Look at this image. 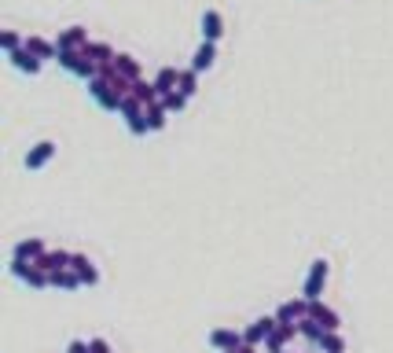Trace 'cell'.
<instances>
[{"label": "cell", "mask_w": 393, "mask_h": 353, "mask_svg": "<svg viewBox=\"0 0 393 353\" xmlns=\"http://www.w3.org/2000/svg\"><path fill=\"white\" fill-rule=\"evenodd\" d=\"M202 33H206V41H217L220 33H225V22H220V11L209 8L206 15H202Z\"/></svg>", "instance_id": "obj_1"}, {"label": "cell", "mask_w": 393, "mask_h": 353, "mask_svg": "<svg viewBox=\"0 0 393 353\" xmlns=\"http://www.w3.org/2000/svg\"><path fill=\"white\" fill-rule=\"evenodd\" d=\"M214 59H217V48H214V41H206L199 52H195L191 70H195V74H199V70H209V67H214Z\"/></svg>", "instance_id": "obj_2"}, {"label": "cell", "mask_w": 393, "mask_h": 353, "mask_svg": "<svg viewBox=\"0 0 393 353\" xmlns=\"http://www.w3.org/2000/svg\"><path fill=\"white\" fill-rule=\"evenodd\" d=\"M51 155H56V143H37V148L30 151V155H26V166H30V169H41L48 159H51Z\"/></svg>", "instance_id": "obj_3"}, {"label": "cell", "mask_w": 393, "mask_h": 353, "mask_svg": "<svg viewBox=\"0 0 393 353\" xmlns=\"http://www.w3.org/2000/svg\"><path fill=\"white\" fill-rule=\"evenodd\" d=\"M11 63H15L19 70H30V74L41 70V56H33L30 48H26V52H11Z\"/></svg>", "instance_id": "obj_4"}, {"label": "cell", "mask_w": 393, "mask_h": 353, "mask_svg": "<svg viewBox=\"0 0 393 353\" xmlns=\"http://www.w3.org/2000/svg\"><path fill=\"white\" fill-rule=\"evenodd\" d=\"M184 103H188V96H184V93H173V88L162 96V107H166V111H184Z\"/></svg>", "instance_id": "obj_5"}, {"label": "cell", "mask_w": 393, "mask_h": 353, "mask_svg": "<svg viewBox=\"0 0 393 353\" xmlns=\"http://www.w3.org/2000/svg\"><path fill=\"white\" fill-rule=\"evenodd\" d=\"M26 48H30L33 56H41V59H48V56H51V45H48V41H41V37H30V41H26Z\"/></svg>", "instance_id": "obj_6"}, {"label": "cell", "mask_w": 393, "mask_h": 353, "mask_svg": "<svg viewBox=\"0 0 393 353\" xmlns=\"http://www.w3.org/2000/svg\"><path fill=\"white\" fill-rule=\"evenodd\" d=\"M180 93H184V96H191V93H195V70H188L184 77H180Z\"/></svg>", "instance_id": "obj_7"}, {"label": "cell", "mask_w": 393, "mask_h": 353, "mask_svg": "<svg viewBox=\"0 0 393 353\" xmlns=\"http://www.w3.org/2000/svg\"><path fill=\"white\" fill-rule=\"evenodd\" d=\"M118 67L125 70V77H136V63L129 59V56H118Z\"/></svg>", "instance_id": "obj_8"}, {"label": "cell", "mask_w": 393, "mask_h": 353, "mask_svg": "<svg viewBox=\"0 0 393 353\" xmlns=\"http://www.w3.org/2000/svg\"><path fill=\"white\" fill-rule=\"evenodd\" d=\"M4 48L8 52H19V37L15 33H4Z\"/></svg>", "instance_id": "obj_9"}]
</instances>
